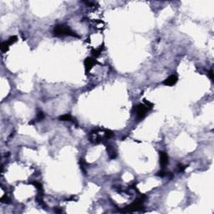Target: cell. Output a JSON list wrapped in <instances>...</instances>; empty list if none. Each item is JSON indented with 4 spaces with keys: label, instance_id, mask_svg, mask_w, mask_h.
<instances>
[{
    "label": "cell",
    "instance_id": "3957f363",
    "mask_svg": "<svg viewBox=\"0 0 214 214\" xmlns=\"http://www.w3.org/2000/svg\"><path fill=\"white\" fill-rule=\"evenodd\" d=\"M148 111H149V109L145 105H138L135 106V108H134V111L136 113L137 120H141V119L144 118Z\"/></svg>",
    "mask_w": 214,
    "mask_h": 214
},
{
    "label": "cell",
    "instance_id": "6da1fadb",
    "mask_svg": "<svg viewBox=\"0 0 214 214\" xmlns=\"http://www.w3.org/2000/svg\"><path fill=\"white\" fill-rule=\"evenodd\" d=\"M54 34L57 36H72V37H79V35L72 30L66 24H58L54 29Z\"/></svg>",
    "mask_w": 214,
    "mask_h": 214
},
{
    "label": "cell",
    "instance_id": "52a82bcc",
    "mask_svg": "<svg viewBox=\"0 0 214 214\" xmlns=\"http://www.w3.org/2000/svg\"><path fill=\"white\" fill-rule=\"evenodd\" d=\"M169 162V158L166 152L164 151H161L160 152V164L162 167H165Z\"/></svg>",
    "mask_w": 214,
    "mask_h": 214
},
{
    "label": "cell",
    "instance_id": "5b68a950",
    "mask_svg": "<svg viewBox=\"0 0 214 214\" xmlns=\"http://www.w3.org/2000/svg\"><path fill=\"white\" fill-rule=\"evenodd\" d=\"M96 60L94 58H92V57H89V58H86L85 60V69H86V71L88 72L91 69H92V67H94V65H96Z\"/></svg>",
    "mask_w": 214,
    "mask_h": 214
},
{
    "label": "cell",
    "instance_id": "8fae6325",
    "mask_svg": "<svg viewBox=\"0 0 214 214\" xmlns=\"http://www.w3.org/2000/svg\"><path fill=\"white\" fill-rule=\"evenodd\" d=\"M100 53H101V50H100V49L95 50L93 51V55H94V57H97V56H99V55L100 54Z\"/></svg>",
    "mask_w": 214,
    "mask_h": 214
},
{
    "label": "cell",
    "instance_id": "30bf717a",
    "mask_svg": "<svg viewBox=\"0 0 214 214\" xmlns=\"http://www.w3.org/2000/svg\"><path fill=\"white\" fill-rule=\"evenodd\" d=\"M33 185H34L36 187H37L39 190H40V191H43V187H42V184L40 183V182H35V181H34V182H31Z\"/></svg>",
    "mask_w": 214,
    "mask_h": 214
},
{
    "label": "cell",
    "instance_id": "7a4b0ae2",
    "mask_svg": "<svg viewBox=\"0 0 214 214\" xmlns=\"http://www.w3.org/2000/svg\"><path fill=\"white\" fill-rule=\"evenodd\" d=\"M146 197H147L145 195H141L138 199H136L131 205L127 206L125 209H123L122 212H134V211L141 209L143 207V202H144V200L146 199Z\"/></svg>",
    "mask_w": 214,
    "mask_h": 214
},
{
    "label": "cell",
    "instance_id": "5bb4252c",
    "mask_svg": "<svg viewBox=\"0 0 214 214\" xmlns=\"http://www.w3.org/2000/svg\"><path fill=\"white\" fill-rule=\"evenodd\" d=\"M208 76H209V78L212 80V81H213L214 79V74H213V71L211 69L210 71H209V73H208Z\"/></svg>",
    "mask_w": 214,
    "mask_h": 214
},
{
    "label": "cell",
    "instance_id": "4fadbf2b",
    "mask_svg": "<svg viewBox=\"0 0 214 214\" xmlns=\"http://www.w3.org/2000/svg\"><path fill=\"white\" fill-rule=\"evenodd\" d=\"M167 172H166V171H159V172H157V176H160V177H165V176H167Z\"/></svg>",
    "mask_w": 214,
    "mask_h": 214
},
{
    "label": "cell",
    "instance_id": "277c9868",
    "mask_svg": "<svg viewBox=\"0 0 214 214\" xmlns=\"http://www.w3.org/2000/svg\"><path fill=\"white\" fill-rule=\"evenodd\" d=\"M17 39H17L16 36H11V37L8 39L7 41L3 42L2 44H1V50H2V51L3 52L7 51L8 50V48H9V46H10L11 44H14V43H15V42L17 41Z\"/></svg>",
    "mask_w": 214,
    "mask_h": 214
},
{
    "label": "cell",
    "instance_id": "9c48e42d",
    "mask_svg": "<svg viewBox=\"0 0 214 214\" xmlns=\"http://www.w3.org/2000/svg\"><path fill=\"white\" fill-rule=\"evenodd\" d=\"M108 153H109V156H110L111 159H114V158H116L117 156V153L114 151V149L113 148L110 149L109 147H108Z\"/></svg>",
    "mask_w": 214,
    "mask_h": 214
},
{
    "label": "cell",
    "instance_id": "7c38bea8",
    "mask_svg": "<svg viewBox=\"0 0 214 214\" xmlns=\"http://www.w3.org/2000/svg\"><path fill=\"white\" fill-rule=\"evenodd\" d=\"M44 118V113L42 112V111H40V112H39L37 115V120H43Z\"/></svg>",
    "mask_w": 214,
    "mask_h": 214
},
{
    "label": "cell",
    "instance_id": "ba28073f",
    "mask_svg": "<svg viewBox=\"0 0 214 214\" xmlns=\"http://www.w3.org/2000/svg\"><path fill=\"white\" fill-rule=\"evenodd\" d=\"M59 120H62V121H74L75 122V119L69 114H65V115L59 116Z\"/></svg>",
    "mask_w": 214,
    "mask_h": 214
},
{
    "label": "cell",
    "instance_id": "8992f818",
    "mask_svg": "<svg viewBox=\"0 0 214 214\" xmlns=\"http://www.w3.org/2000/svg\"><path fill=\"white\" fill-rule=\"evenodd\" d=\"M177 81H178L177 76L173 74V75L169 76L167 79H166V80L163 81V84H164L165 85H167V86H172V85H174L177 83Z\"/></svg>",
    "mask_w": 214,
    "mask_h": 214
}]
</instances>
